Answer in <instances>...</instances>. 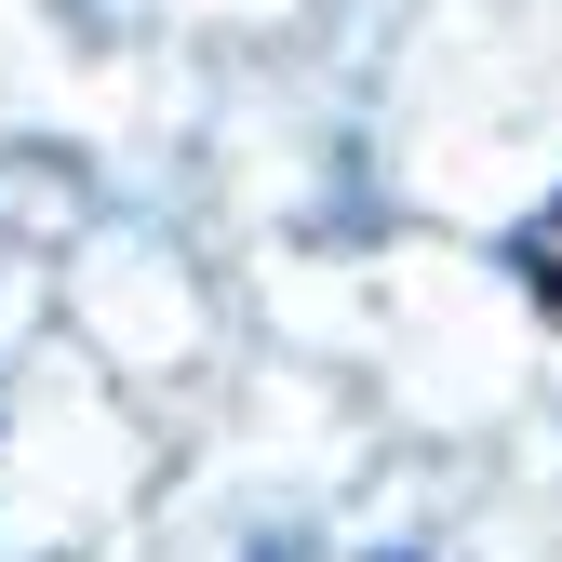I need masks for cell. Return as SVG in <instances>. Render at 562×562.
<instances>
[{
	"mask_svg": "<svg viewBox=\"0 0 562 562\" xmlns=\"http://www.w3.org/2000/svg\"><path fill=\"white\" fill-rule=\"evenodd\" d=\"M509 268H522V295H536V308H549V335H562V188H549V201H536V228H522V241H509Z\"/></svg>",
	"mask_w": 562,
	"mask_h": 562,
	"instance_id": "6da1fadb",
	"label": "cell"
}]
</instances>
